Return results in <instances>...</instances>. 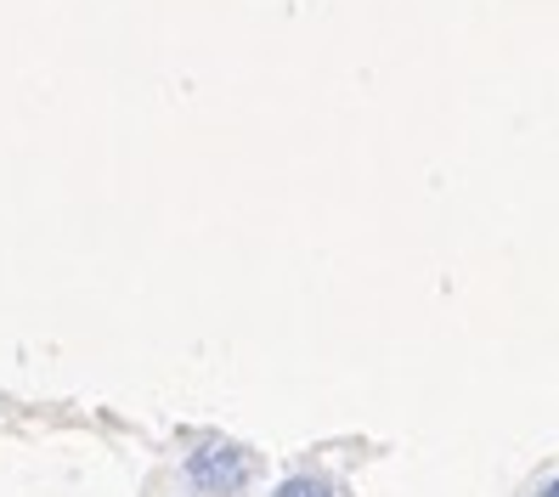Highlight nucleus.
Returning <instances> with one entry per match:
<instances>
[{
    "label": "nucleus",
    "instance_id": "f257e3e1",
    "mask_svg": "<svg viewBox=\"0 0 559 497\" xmlns=\"http://www.w3.org/2000/svg\"><path fill=\"white\" fill-rule=\"evenodd\" d=\"M181 481L199 497H238L254 481V452L226 436H199L181 458Z\"/></svg>",
    "mask_w": 559,
    "mask_h": 497
},
{
    "label": "nucleus",
    "instance_id": "f03ea898",
    "mask_svg": "<svg viewBox=\"0 0 559 497\" xmlns=\"http://www.w3.org/2000/svg\"><path fill=\"white\" fill-rule=\"evenodd\" d=\"M272 497H350V486L334 481V475H322V470H300V475H283L272 486Z\"/></svg>",
    "mask_w": 559,
    "mask_h": 497
},
{
    "label": "nucleus",
    "instance_id": "7ed1b4c3",
    "mask_svg": "<svg viewBox=\"0 0 559 497\" xmlns=\"http://www.w3.org/2000/svg\"><path fill=\"white\" fill-rule=\"evenodd\" d=\"M532 497H559V475H548V481H543V486H537Z\"/></svg>",
    "mask_w": 559,
    "mask_h": 497
}]
</instances>
